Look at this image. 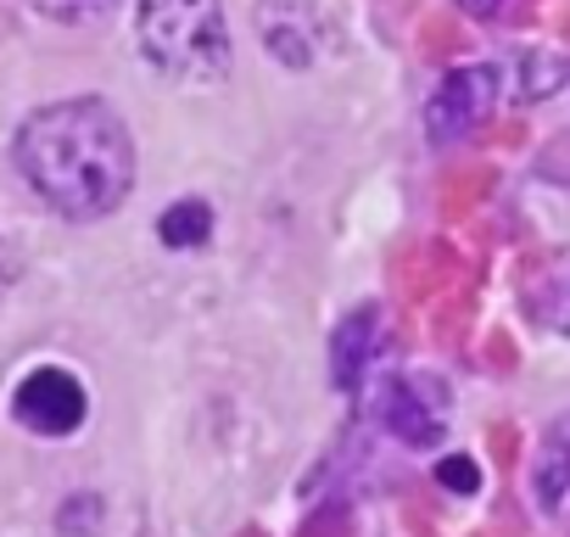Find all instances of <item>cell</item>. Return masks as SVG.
<instances>
[{
    "instance_id": "cell-11",
    "label": "cell",
    "mask_w": 570,
    "mask_h": 537,
    "mask_svg": "<svg viewBox=\"0 0 570 537\" xmlns=\"http://www.w3.org/2000/svg\"><path fill=\"white\" fill-rule=\"evenodd\" d=\"M118 7V0H35V12H46V18H57V23H101L107 12Z\"/></svg>"
},
{
    "instance_id": "cell-16",
    "label": "cell",
    "mask_w": 570,
    "mask_h": 537,
    "mask_svg": "<svg viewBox=\"0 0 570 537\" xmlns=\"http://www.w3.org/2000/svg\"><path fill=\"white\" fill-rule=\"evenodd\" d=\"M464 12H475V18H487V12H498V0H464Z\"/></svg>"
},
{
    "instance_id": "cell-14",
    "label": "cell",
    "mask_w": 570,
    "mask_h": 537,
    "mask_svg": "<svg viewBox=\"0 0 570 537\" xmlns=\"http://www.w3.org/2000/svg\"><path fill=\"white\" fill-rule=\"evenodd\" d=\"M436 481H442V487H453V492H475V487H481V470H475V459L448 453V459L436 465Z\"/></svg>"
},
{
    "instance_id": "cell-9",
    "label": "cell",
    "mask_w": 570,
    "mask_h": 537,
    "mask_svg": "<svg viewBox=\"0 0 570 537\" xmlns=\"http://www.w3.org/2000/svg\"><path fill=\"white\" fill-rule=\"evenodd\" d=\"M531 309H537V320H548V325H559V331H570V252H559L553 263H542L537 268V281H531Z\"/></svg>"
},
{
    "instance_id": "cell-4",
    "label": "cell",
    "mask_w": 570,
    "mask_h": 537,
    "mask_svg": "<svg viewBox=\"0 0 570 537\" xmlns=\"http://www.w3.org/2000/svg\"><path fill=\"white\" fill-rule=\"evenodd\" d=\"M257 35L292 68H314L331 46V23L320 0H257Z\"/></svg>"
},
{
    "instance_id": "cell-6",
    "label": "cell",
    "mask_w": 570,
    "mask_h": 537,
    "mask_svg": "<svg viewBox=\"0 0 570 537\" xmlns=\"http://www.w3.org/2000/svg\"><path fill=\"white\" fill-rule=\"evenodd\" d=\"M12 409H18V420H23L29 431H40V437H68V431L85 426L90 398H85V387H79L68 370L40 364V370H29L23 387L12 392Z\"/></svg>"
},
{
    "instance_id": "cell-5",
    "label": "cell",
    "mask_w": 570,
    "mask_h": 537,
    "mask_svg": "<svg viewBox=\"0 0 570 537\" xmlns=\"http://www.w3.org/2000/svg\"><path fill=\"white\" fill-rule=\"evenodd\" d=\"M492 107H498V74L481 68V62L453 68L436 85V96L425 101V129H431V140H459V135L481 129L492 118Z\"/></svg>"
},
{
    "instance_id": "cell-7",
    "label": "cell",
    "mask_w": 570,
    "mask_h": 537,
    "mask_svg": "<svg viewBox=\"0 0 570 537\" xmlns=\"http://www.w3.org/2000/svg\"><path fill=\"white\" fill-rule=\"evenodd\" d=\"M375 348H381V309H353L331 342V375L342 392H353L364 381V370L375 364Z\"/></svg>"
},
{
    "instance_id": "cell-3",
    "label": "cell",
    "mask_w": 570,
    "mask_h": 537,
    "mask_svg": "<svg viewBox=\"0 0 570 537\" xmlns=\"http://www.w3.org/2000/svg\"><path fill=\"white\" fill-rule=\"evenodd\" d=\"M375 414L392 437H403L409 448H436L448 431V409H442V387L425 375H386L375 392Z\"/></svg>"
},
{
    "instance_id": "cell-15",
    "label": "cell",
    "mask_w": 570,
    "mask_h": 537,
    "mask_svg": "<svg viewBox=\"0 0 570 537\" xmlns=\"http://www.w3.org/2000/svg\"><path fill=\"white\" fill-rule=\"evenodd\" d=\"M18 281V252L7 246V235H0V286H12Z\"/></svg>"
},
{
    "instance_id": "cell-10",
    "label": "cell",
    "mask_w": 570,
    "mask_h": 537,
    "mask_svg": "<svg viewBox=\"0 0 570 537\" xmlns=\"http://www.w3.org/2000/svg\"><path fill=\"white\" fill-rule=\"evenodd\" d=\"M157 235L168 246H202L213 235V207L207 202H174L163 218H157Z\"/></svg>"
},
{
    "instance_id": "cell-13",
    "label": "cell",
    "mask_w": 570,
    "mask_h": 537,
    "mask_svg": "<svg viewBox=\"0 0 570 537\" xmlns=\"http://www.w3.org/2000/svg\"><path fill=\"white\" fill-rule=\"evenodd\" d=\"M559 79H564V57H531V62H525V96H531V101L548 96Z\"/></svg>"
},
{
    "instance_id": "cell-12",
    "label": "cell",
    "mask_w": 570,
    "mask_h": 537,
    "mask_svg": "<svg viewBox=\"0 0 570 537\" xmlns=\"http://www.w3.org/2000/svg\"><path fill=\"white\" fill-rule=\"evenodd\" d=\"M101 526V504L90 498V492H73L68 504H62V537H90Z\"/></svg>"
},
{
    "instance_id": "cell-8",
    "label": "cell",
    "mask_w": 570,
    "mask_h": 537,
    "mask_svg": "<svg viewBox=\"0 0 570 537\" xmlns=\"http://www.w3.org/2000/svg\"><path fill=\"white\" fill-rule=\"evenodd\" d=\"M537 498L542 504H559L564 492H570V414H559L553 420V431H548V442L537 448Z\"/></svg>"
},
{
    "instance_id": "cell-1",
    "label": "cell",
    "mask_w": 570,
    "mask_h": 537,
    "mask_svg": "<svg viewBox=\"0 0 570 537\" xmlns=\"http://www.w3.org/2000/svg\"><path fill=\"white\" fill-rule=\"evenodd\" d=\"M18 174L29 191L73 224L107 218L135 185V140L129 124L107 101H51L18 124L12 140Z\"/></svg>"
},
{
    "instance_id": "cell-2",
    "label": "cell",
    "mask_w": 570,
    "mask_h": 537,
    "mask_svg": "<svg viewBox=\"0 0 570 537\" xmlns=\"http://www.w3.org/2000/svg\"><path fill=\"white\" fill-rule=\"evenodd\" d=\"M140 51L179 85H218L229 74V23L218 0H140Z\"/></svg>"
}]
</instances>
